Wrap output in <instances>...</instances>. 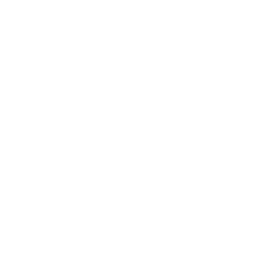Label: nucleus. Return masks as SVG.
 Returning <instances> with one entry per match:
<instances>
[]
</instances>
